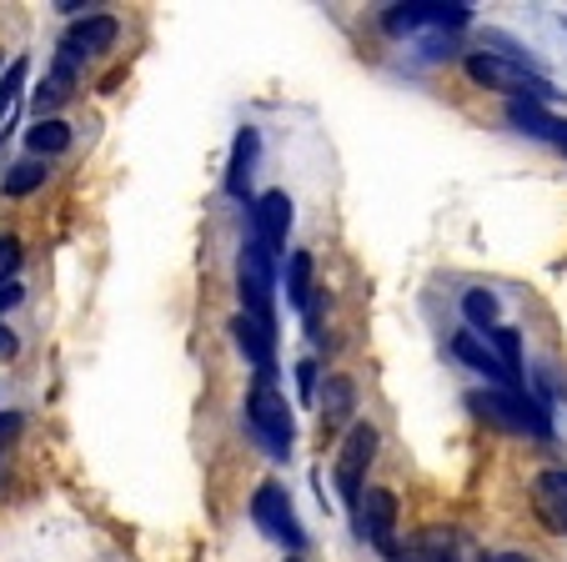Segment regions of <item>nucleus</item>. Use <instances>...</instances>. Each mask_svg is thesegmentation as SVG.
I'll list each match as a JSON object with an SVG mask.
<instances>
[{"label": "nucleus", "instance_id": "1", "mask_svg": "<svg viewBox=\"0 0 567 562\" xmlns=\"http://www.w3.org/2000/svg\"><path fill=\"white\" fill-rule=\"evenodd\" d=\"M462 71H467L472 85L497 91L507 101H537V106H547L557 96V85L533 61H517V55H503V51H467L462 55Z\"/></svg>", "mask_w": 567, "mask_h": 562}, {"label": "nucleus", "instance_id": "2", "mask_svg": "<svg viewBox=\"0 0 567 562\" xmlns=\"http://www.w3.org/2000/svg\"><path fill=\"white\" fill-rule=\"evenodd\" d=\"M241 427H247V437L271 457V462H287L291 447H297L291 402L277 392V382H267V377H251V392H247V402H241Z\"/></svg>", "mask_w": 567, "mask_h": 562}, {"label": "nucleus", "instance_id": "3", "mask_svg": "<svg viewBox=\"0 0 567 562\" xmlns=\"http://www.w3.org/2000/svg\"><path fill=\"white\" fill-rule=\"evenodd\" d=\"M467 412H477L487 427H503V432H513V437H537V442L553 437V412H547V402H537L533 392H503V387L467 392Z\"/></svg>", "mask_w": 567, "mask_h": 562}, {"label": "nucleus", "instance_id": "4", "mask_svg": "<svg viewBox=\"0 0 567 562\" xmlns=\"http://www.w3.org/2000/svg\"><path fill=\"white\" fill-rule=\"evenodd\" d=\"M236 297H241L247 317L277 327V256H271L257 236H247L241 256H236Z\"/></svg>", "mask_w": 567, "mask_h": 562}, {"label": "nucleus", "instance_id": "5", "mask_svg": "<svg viewBox=\"0 0 567 562\" xmlns=\"http://www.w3.org/2000/svg\"><path fill=\"white\" fill-rule=\"evenodd\" d=\"M382 25L392 35H457L472 25L467 0H408V6H386Z\"/></svg>", "mask_w": 567, "mask_h": 562}, {"label": "nucleus", "instance_id": "6", "mask_svg": "<svg viewBox=\"0 0 567 562\" xmlns=\"http://www.w3.org/2000/svg\"><path fill=\"white\" fill-rule=\"evenodd\" d=\"M377 447H382V432H377L372 422H357L352 432L342 437V447H337L332 488L352 512H357V502H362V492H367V467L377 462Z\"/></svg>", "mask_w": 567, "mask_h": 562}, {"label": "nucleus", "instance_id": "7", "mask_svg": "<svg viewBox=\"0 0 567 562\" xmlns=\"http://www.w3.org/2000/svg\"><path fill=\"white\" fill-rule=\"evenodd\" d=\"M121 41V21L106 11H91L81 16V21H71L61 31V41H55V61L75 65V71H86L91 61H101V55H111Z\"/></svg>", "mask_w": 567, "mask_h": 562}, {"label": "nucleus", "instance_id": "8", "mask_svg": "<svg viewBox=\"0 0 567 562\" xmlns=\"http://www.w3.org/2000/svg\"><path fill=\"white\" fill-rule=\"evenodd\" d=\"M251 522H257L261 538H271L277 548H287L291 558L307 548L301 518H297V508H291V492L281 488V482H261V488L251 492Z\"/></svg>", "mask_w": 567, "mask_h": 562}, {"label": "nucleus", "instance_id": "9", "mask_svg": "<svg viewBox=\"0 0 567 562\" xmlns=\"http://www.w3.org/2000/svg\"><path fill=\"white\" fill-rule=\"evenodd\" d=\"M352 518H357V532H362V542H372V548L382 552L386 562H392V552L402 548V528H396L402 508H396V492H386V488H367Z\"/></svg>", "mask_w": 567, "mask_h": 562}, {"label": "nucleus", "instance_id": "10", "mask_svg": "<svg viewBox=\"0 0 567 562\" xmlns=\"http://www.w3.org/2000/svg\"><path fill=\"white\" fill-rule=\"evenodd\" d=\"M251 236H257L261 246H267L271 256L281 262V252H287V236H291V196L281 192V186H271V192H261V196H251Z\"/></svg>", "mask_w": 567, "mask_h": 562}, {"label": "nucleus", "instance_id": "11", "mask_svg": "<svg viewBox=\"0 0 567 562\" xmlns=\"http://www.w3.org/2000/svg\"><path fill=\"white\" fill-rule=\"evenodd\" d=\"M452 357H457L462 367L482 371V377H487V382H493V387H503V392H527V387L517 382L513 371L503 367V357H497V351H493V341L482 337V331H457V337H452Z\"/></svg>", "mask_w": 567, "mask_h": 562}, {"label": "nucleus", "instance_id": "12", "mask_svg": "<svg viewBox=\"0 0 567 562\" xmlns=\"http://www.w3.org/2000/svg\"><path fill=\"white\" fill-rule=\"evenodd\" d=\"M231 337H236V347H241V357L257 367V377L277 382V327H271V321L247 317V311H236V317H231Z\"/></svg>", "mask_w": 567, "mask_h": 562}, {"label": "nucleus", "instance_id": "13", "mask_svg": "<svg viewBox=\"0 0 567 562\" xmlns=\"http://www.w3.org/2000/svg\"><path fill=\"white\" fill-rule=\"evenodd\" d=\"M317 407H321V437L332 432H352L357 427V382L342 377V371H327L321 377V392H317Z\"/></svg>", "mask_w": 567, "mask_h": 562}, {"label": "nucleus", "instance_id": "14", "mask_svg": "<svg viewBox=\"0 0 567 562\" xmlns=\"http://www.w3.org/2000/svg\"><path fill=\"white\" fill-rule=\"evenodd\" d=\"M533 518L553 538H567V467H543L533 478Z\"/></svg>", "mask_w": 567, "mask_h": 562}, {"label": "nucleus", "instance_id": "15", "mask_svg": "<svg viewBox=\"0 0 567 562\" xmlns=\"http://www.w3.org/2000/svg\"><path fill=\"white\" fill-rule=\"evenodd\" d=\"M392 562H462V532L457 528H422L402 538Z\"/></svg>", "mask_w": 567, "mask_h": 562}, {"label": "nucleus", "instance_id": "16", "mask_svg": "<svg viewBox=\"0 0 567 562\" xmlns=\"http://www.w3.org/2000/svg\"><path fill=\"white\" fill-rule=\"evenodd\" d=\"M507 126H517L533 141H547V146H557L567 156V121L553 116L547 106H537V101H507Z\"/></svg>", "mask_w": 567, "mask_h": 562}, {"label": "nucleus", "instance_id": "17", "mask_svg": "<svg viewBox=\"0 0 567 562\" xmlns=\"http://www.w3.org/2000/svg\"><path fill=\"white\" fill-rule=\"evenodd\" d=\"M257 156H261V136L251 126H241L236 131V141H231V156H226V196H236V202H247L251 196Z\"/></svg>", "mask_w": 567, "mask_h": 562}, {"label": "nucleus", "instance_id": "18", "mask_svg": "<svg viewBox=\"0 0 567 562\" xmlns=\"http://www.w3.org/2000/svg\"><path fill=\"white\" fill-rule=\"evenodd\" d=\"M81 75H86V71H75V65H65V61H55V55H51V71H45V81L31 91V111H35V121H51L55 111H61L65 101L75 96Z\"/></svg>", "mask_w": 567, "mask_h": 562}, {"label": "nucleus", "instance_id": "19", "mask_svg": "<svg viewBox=\"0 0 567 562\" xmlns=\"http://www.w3.org/2000/svg\"><path fill=\"white\" fill-rule=\"evenodd\" d=\"M45 181H51V161H41V156L11 161V166L0 171V196H11V202H21V196L41 192Z\"/></svg>", "mask_w": 567, "mask_h": 562}, {"label": "nucleus", "instance_id": "20", "mask_svg": "<svg viewBox=\"0 0 567 562\" xmlns=\"http://www.w3.org/2000/svg\"><path fill=\"white\" fill-rule=\"evenodd\" d=\"M71 141H75V131L65 126L61 116L31 121V131H25V151H31V156H41V161H51V156H61V151H71Z\"/></svg>", "mask_w": 567, "mask_h": 562}, {"label": "nucleus", "instance_id": "21", "mask_svg": "<svg viewBox=\"0 0 567 562\" xmlns=\"http://www.w3.org/2000/svg\"><path fill=\"white\" fill-rule=\"evenodd\" d=\"M497 317H503V297L487 287H472L462 292V321H467V331H497Z\"/></svg>", "mask_w": 567, "mask_h": 562}, {"label": "nucleus", "instance_id": "22", "mask_svg": "<svg viewBox=\"0 0 567 562\" xmlns=\"http://www.w3.org/2000/svg\"><path fill=\"white\" fill-rule=\"evenodd\" d=\"M311 272H317L311 252H287V302L297 311H307L311 297H317V287H311Z\"/></svg>", "mask_w": 567, "mask_h": 562}, {"label": "nucleus", "instance_id": "23", "mask_svg": "<svg viewBox=\"0 0 567 562\" xmlns=\"http://www.w3.org/2000/svg\"><path fill=\"white\" fill-rule=\"evenodd\" d=\"M487 341H493V351L503 357V367L513 371L517 382L527 387V367H523V337H517V327H497V331H487Z\"/></svg>", "mask_w": 567, "mask_h": 562}, {"label": "nucleus", "instance_id": "24", "mask_svg": "<svg viewBox=\"0 0 567 562\" xmlns=\"http://www.w3.org/2000/svg\"><path fill=\"white\" fill-rule=\"evenodd\" d=\"M25 71H31V61H25V55H16V61L6 65V75H0V121H6V116H11L16 106H21Z\"/></svg>", "mask_w": 567, "mask_h": 562}, {"label": "nucleus", "instance_id": "25", "mask_svg": "<svg viewBox=\"0 0 567 562\" xmlns=\"http://www.w3.org/2000/svg\"><path fill=\"white\" fill-rule=\"evenodd\" d=\"M21 262H25L21 242H16V236H0V287H11L16 272H21Z\"/></svg>", "mask_w": 567, "mask_h": 562}, {"label": "nucleus", "instance_id": "26", "mask_svg": "<svg viewBox=\"0 0 567 562\" xmlns=\"http://www.w3.org/2000/svg\"><path fill=\"white\" fill-rule=\"evenodd\" d=\"M297 387H301V402H317V392H321V367H317L311 357L297 361Z\"/></svg>", "mask_w": 567, "mask_h": 562}, {"label": "nucleus", "instance_id": "27", "mask_svg": "<svg viewBox=\"0 0 567 562\" xmlns=\"http://www.w3.org/2000/svg\"><path fill=\"white\" fill-rule=\"evenodd\" d=\"M21 427H25V417H21V412H0V457H6V452L16 447Z\"/></svg>", "mask_w": 567, "mask_h": 562}, {"label": "nucleus", "instance_id": "28", "mask_svg": "<svg viewBox=\"0 0 567 562\" xmlns=\"http://www.w3.org/2000/svg\"><path fill=\"white\" fill-rule=\"evenodd\" d=\"M21 297H25V287H21V282H11V287H0V317H6V311H16V307H21Z\"/></svg>", "mask_w": 567, "mask_h": 562}, {"label": "nucleus", "instance_id": "29", "mask_svg": "<svg viewBox=\"0 0 567 562\" xmlns=\"http://www.w3.org/2000/svg\"><path fill=\"white\" fill-rule=\"evenodd\" d=\"M16 347H21V341H16V331L6 327V321H0V361H6V357H16Z\"/></svg>", "mask_w": 567, "mask_h": 562}, {"label": "nucleus", "instance_id": "30", "mask_svg": "<svg viewBox=\"0 0 567 562\" xmlns=\"http://www.w3.org/2000/svg\"><path fill=\"white\" fill-rule=\"evenodd\" d=\"M482 562H533V558H523V552H493V558H482Z\"/></svg>", "mask_w": 567, "mask_h": 562}, {"label": "nucleus", "instance_id": "31", "mask_svg": "<svg viewBox=\"0 0 567 562\" xmlns=\"http://www.w3.org/2000/svg\"><path fill=\"white\" fill-rule=\"evenodd\" d=\"M287 562H301V558H287Z\"/></svg>", "mask_w": 567, "mask_h": 562}]
</instances>
